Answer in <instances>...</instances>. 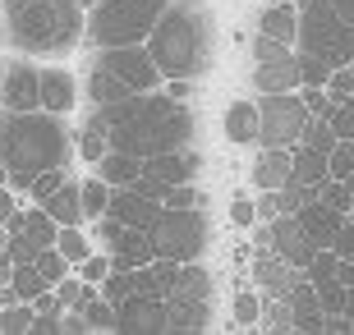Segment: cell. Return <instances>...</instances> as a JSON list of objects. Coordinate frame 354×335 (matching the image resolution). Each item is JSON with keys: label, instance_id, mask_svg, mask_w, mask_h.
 <instances>
[{"label": "cell", "instance_id": "43", "mask_svg": "<svg viewBox=\"0 0 354 335\" xmlns=\"http://www.w3.org/2000/svg\"><path fill=\"white\" fill-rule=\"evenodd\" d=\"M317 289V303H322V312H345V285L336 280V276H331V280H322V285H313Z\"/></svg>", "mask_w": 354, "mask_h": 335}, {"label": "cell", "instance_id": "58", "mask_svg": "<svg viewBox=\"0 0 354 335\" xmlns=\"http://www.w3.org/2000/svg\"><path fill=\"white\" fill-rule=\"evenodd\" d=\"M10 298H14V294H10V289H5V280H0V303H10Z\"/></svg>", "mask_w": 354, "mask_h": 335}, {"label": "cell", "instance_id": "53", "mask_svg": "<svg viewBox=\"0 0 354 335\" xmlns=\"http://www.w3.org/2000/svg\"><path fill=\"white\" fill-rule=\"evenodd\" d=\"M10 211H14V198H10V189H5V184H0V225H5V220H10Z\"/></svg>", "mask_w": 354, "mask_h": 335}, {"label": "cell", "instance_id": "23", "mask_svg": "<svg viewBox=\"0 0 354 335\" xmlns=\"http://www.w3.org/2000/svg\"><path fill=\"white\" fill-rule=\"evenodd\" d=\"M175 280H180V262H171V258H152V262H143V267H133V289H138V294L166 298L175 289Z\"/></svg>", "mask_w": 354, "mask_h": 335}, {"label": "cell", "instance_id": "24", "mask_svg": "<svg viewBox=\"0 0 354 335\" xmlns=\"http://www.w3.org/2000/svg\"><path fill=\"white\" fill-rule=\"evenodd\" d=\"M253 189H281L290 180V147H263V156L249 166Z\"/></svg>", "mask_w": 354, "mask_h": 335}, {"label": "cell", "instance_id": "44", "mask_svg": "<svg viewBox=\"0 0 354 335\" xmlns=\"http://www.w3.org/2000/svg\"><path fill=\"white\" fill-rule=\"evenodd\" d=\"M322 88H327V97H331V102H345V97L354 92V69H350V65L331 69V78L322 83Z\"/></svg>", "mask_w": 354, "mask_h": 335}, {"label": "cell", "instance_id": "61", "mask_svg": "<svg viewBox=\"0 0 354 335\" xmlns=\"http://www.w3.org/2000/svg\"><path fill=\"white\" fill-rule=\"evenodd\" d=\"M345 216H350V220H354V202H350V211H345Z\"/></svg>", "mask_w": 354, "mask_h": 335}, {"label": "cell", "instance_id": "20", "mask_svg": "<svg viewBox=\"0 0 354 335\" xmlns=\"http://www.w3.org/2000/svg\"><path fill=\"white\" fill-rule=\"evenodd\" d=\"M143 170H147V175H157V180H166V184H194V180H198V170H203V156H198V152H184V147H175V152L147 156Z\"/></svg>", "mask_w": 354, "mask_h": 335}, {"label": "cell", "instance_id": "38", "mask_svg": "<svg viewBox=\"0 0 354 335\" xmlns=\"http://www.w3.org/2000/svg\"><path fill=\"white\" fill-rule=\"evenodd\" d=\"M263 308H267V298L263 294H253V289H244V294H235V326H258L263 322Z\"/></svg>", "mask_w": 354, "mask_h": 335}, {"label": "cell", "instance_id": "7", "mask_svg": "<svg viewBox=\"0 0 354 335\" xmlns=\"http://www.w3.org/2000/svg\"><path fill=\"white\" fill-rule=\"evenodd\" d=\"M152 253L171 262H198L207 248V216L203 207H161L152 220Z\"/></svg>", "mask_w": 354, "mask_h": 335}, {"label": "cell", "instance_id": "4", "mask_svg": "<svg viewBox=\"0 0 354 335\" xmlns=\"http://www.w3.org/2000/svg\"><path fill=\"white\" fill-rule=\"evenodd\" d=\"M5 28L19 51H69L83 37L79 0H5Z\"/></svg>", "mask_w": 354, "mask_h": 335}, {"label": "cell", "instance_id": "16", "mask_svg": "<svg viewBox=\"0 0 354 335\" xmlns=\"http://www.w3.org/2000/svg\"><path fill=\"white\" fill-rule=\"evenodd\" d=\"M253 88L258 92H295L299 88V51H276L253 65Z\"/></svg>", "mask_w": 354, "mask_h": 335}, {"label": "cell", "instance_id": "30", "mask_svg": "<svg viewBox=\"0 0 354 335\" xmlns=\"http://www.w3.org/2000/svg\"><path fill=\"white\" fill-rule=\"evenodd\" d=\"M60 317H65V303L55 298V289H41L32 298V335H55L60 331Z\"/></svg>", "mask_w": 354, "mask_h": 335}, {"label": "cell", "instance_id": "22", "mask_svg": "<svg viewBox=\"0 0 354 335\" xmlns=\"http://www.w3.org/2000/svg\"><path fill=\"white\" fill-rule=\"evenodd\" d=\"M37 92H41V111H51V115H69L74 102H79V88H74L69 69H41Z\"/></svg>", "mask_w": 354, "mask_h": 335}, {"label": "cell", "instance_id": "27", "mask_svg": "<svg viewBox=\"0 0 354 335\" xmlns=\"http://www.w3.org/2000/svg\"><path fill=\"white\" fill-rule=\"evenodd\" d=\"M97 175H102L111 189H124V184H133L138 175H143V161L129 152H115V147H106L102 161H97Z\"/></svg>", "mask_w": 354, "mask_h": 335}, {"label": "cell", "instance_id": "34", "mask_svg": "<svg viewBox=\"0 0 354 335\" xmlns=\"http://www.w3.org/2000/svg\"><path fill=\"white\" fill-rule=\"evenodd\" d=\"M32 267H37V276H41L46 285H60V280L69 276V258H65V253H60L55 244H51V248H37Z\"/></svg>", "mask_w": 354, "mask_h": 335}, {"label": "cell", "instance_id": "9", "mask_svg": "<svg viewBox=\"0 0 354 335\" xmlns=\"http://www.w3.org/2000/svg\"><path fill=\"white\" fill-rule=\"evenodd\" d=\"M308 124V106L299 92H263L258 102V142L263 147H295Z\"/></svg>", "mask_w": 354, "mask_h": 335}, {"label": "cell", "instance_id": "8", "mask_svg": "<svg viewBox=\"0 0 354 335\" xmlns=\"http://www.w3.org/2000/svg\"><path fill=\"white\" fill-rule=\"evenodd\" d=\"M207 303H212V280L198 262H184L175 289L166 294V331H207Z\"/></svg>", "mask_w": 354, "mask_h": 335}, {"label": "cell", "instance_id": "2", "mask_svg": "<svg viewBox=\"0 0 354 335\" xmlns=\"http://www.w3.org/2000/svg\"><path fill=\"white\" fill-rule=\"evenodd\" d=\"M69 133L51 111H5L0 115V161L10 170L14 189H28V180L46 166H65Z\"/></svg>", "mask_w": 354, "mask_h": 335}, {"label": "cell", "instance_id": "40", "mask_svg": "<svg viewBox=\"0 0 354 335\" xmlns=\"http://www.w3.org/2000/svg\"><path fill=\"white\" fill-rule=\"evenodd\" d=\"M79 312L88 317V331H115V308H111V303H106L102 294L88 298V303H83Z\"/></svg>", "mask_w": 354, "mask_h": 335}, {"label": "cell", "instance_id": "5", "mask_svg": "<svg viewBox=\"0 0 354 335\" xmlns=\"http://www.w3.org/2000/svg\"><path fill=\"white\" fill-rule=\"evenodd\" d=\"M171 0H97L92 14V41L97 46H138L157 28Z\"/></svg>", "mask_w": 354, "mask_h": 335}, {"label": "cell", "instance_id": "32", "mask_svg": "<svg viewBox=\"0 0 354 335\" xmlns=\"http://www.w3.org/2000/svg\"><path fill=\"white\" fill-rule=\"evenodd\" d=\"M41 289H51V285L37 276V267H32V262H14V271H10V294L24 298V303H32Z\"/></svg>", "mask_w": 354, "mask_h": 335}, {"label": "cell", "instance_id": "11", "mask_svg": "<svg viewBox=\"0 0 354 335\" xmlns=\"http://www.w3.org/2000/svg\"><path fill=\"white\" fill-rule=\"evenodd\" d=\"M97 65L111 69V74H115L129 92H152V88H157V78H161L157 60L147 55L143 41H138V46H106Z\"/></svg>", "mask_w": 354, "mask_h": 335}, {"label": "cell", "instance_id": "47", "mask_svg": "<svg viewBox=\"0 0 354 335\" xmlns=\"http://www.w3.org/2000/svg\"><path fill=\"white\" fill-rule=\"evenodd\" d=\"M79 152H83V161H102L106 138H102L97 129H83V133H79Z\"/></svg>", "mask_w": 354, "mask_h": 335}, {"label": "cell", "instance_id": "63", "mask_svg": "<svg viewBox=\"0 0 354 335\" xmlns=\"http://www.w3.org/2000/svg\"><path fill=\"white\" fill-rule=\"evenodd\" d=\"M350 69H354V55H350Z\"/></svg>", "mask_w": 354, "mask_h": 335}, {"label": "cell", "instance_id": "15", "mask_svg": "<svg viewBox=\"0 0 354 335\" xmlns=\"http://www.w3.org/2000/svg\"><path fill=\"white\" fill-rule=\"evenodd\" d=\"M37 74L41 69L24 65V60L10 65V69H0V102H5V111H41Z\"/></svg>", "mask_w": 354, "mask_h": 335}, {"label": "cell", "instance_id": "51", "mask_svg": "<svg viewBox=\"0 0 354 335\" xmlns=\"http://www.w3.org/2000/svg\"><path fill=\"white\" fill-rule=\"evenodd\" d=\"M276 51H286V46H281V41H272V37H263V32L253 37V60H267V55H276Z\"/></svg>", "mask_w": 354, "mask_h": 335}, {"label": "cell", "instance_id": "41", "mask_svg": "<svg viewBox=\"0 0 354 335\" xmlns=\"http://www.w3.org/2000/svg\"><path fill=\"white\" fill-rule=\"evenodd\" d=\"M350 170H354V138H341L327 152V175H331V180H345Z\"/></svg>", "mask_w": 354, "mask_h": 335}, {"label": "cell", "instance_id": "1", "mask_svg": "<svg viewBox=\"0 0 354 335\" xmlns=\"http://www.w3.org/2000/svg\"><path fill=\"white\" fill-rule=\"evenodd\" d=\"M88 129L102 133L106 147L147 161V156L175 152L194 138V111L175 97H161V92H133V97L97 106Z\"/></svg>", "mask_w": 354, "mask_h": 335}, {"label": "cell", "instance_id": "54", "mask_svg": "<svg viewBox=\"0 0 354 335\" xmlns=\"http://www.w3.org/2000/svg\"><path fill=\"white\" fill-rule=\"evenodd\" d=\"M331 10L341 14L345 23H354V0H331Z\"/></svg>", "mask_w": 354, "mask_h": 335}, {"label": "cell", "instance_id": "37", "mask_svg": "<svg viewBox=\"0 0 354 335\" xmlns=\"http://www.w3.org/2000/svg\"><path fill=\"white\" fill-rule=\"evenodd\" d=\"M79 193H83V216H106V198H111V184L97 175V180H83L79 184Z\"/></svg>", "mask_w": 354, "mask_h": 335}, {"label": "cell", "instance_id": "42", "mask_svg": "<svg viewBox=\"0 0 354 335\" xmlns=\"http://www.w3.org/2000/svg\"><path fill=\"white\" fill-rule=\"evenodd\" d=\"M317 198H322L327 207H336V211H350V202H354V193L345 189V180H331V175L317 184Z\"/></svg>", "mask_w": 354, "mask_h": 335}, {"label": "cell", "instance_id": "3", "mask_svg": "<svg viewBox=\"0 0 354 335\" xmlns=\"http://www.w3.org/2000/svg\"><path fill=\"white\" fill-rule=\"evenodd\" d=\"M147 55L157 60V69L166 78H198L203 69H207V55H212L207 10H203L198 0L166 5V14L157 19V28L147 32Z\"/></svg>", "mask_w": 354, "mask_h": 335}, {"label": "cell", "instance_id": "17", "mask_svg": "<svg viewBox=\"0 0 354 335\" xmlns=\"http://www.w3.org/2000/svg\"><path fill=\"white\" fill-rule=\"evenodd\" d=\"M290 216L299 220V230L313 239V248H331V239H336V230H341L345 211H336V207H327L322 198H308V202L299 207V211H290Z\"/></svg>", "mask_w": 354, "mask_h": 335}, {"label": "cell", "instance_id": "19", "mask_svg": "<svg viewBox=\"0 0 354 335\" xmlns=\"http://www.w3.org/2000/svg\"><path fill=\"white\" fill-rule=\"evenodd\" d=\"M0 230H5V239H10V234H24L28 244L51 248V244H55V230H60V225H55V216L46 211V207H32V211H19V207H14L10 220H5Z\"/></svg>", "mask_w": 354, "mask_h": 335}, {"label": "cell", "instance_id": "46", "mask_svg": "<svg viewBox=\"0 0 354 335\" xmlns=\"http://www.w3.org/2000/svg\"><path fill=\"white\" fill-rule=\"evenodd\" d=\"M106 271H111V258H97V253H88V258L79 262V280L102 285V280H106Z\"/></svg>", "mask_w": 354, "mask_h": 335}, {"label": "cell", "instance_id": "60", "mask_svg": "<svg viewBox=\"0 0 354 335\" xmlns=\"http://www.w3.org/2000/svg\"><path fill=\"white\" fill-rule=\"evenodd\" d=\"M5 180H10V170H5V161H0V184H5Z\"/></svg>", "mask_w": 354, "mask_h": 335}, {"label": "cell", "instance_id": "12", "mask_svg": "<svg viewBox=\"0 0 354 335\" xmlns=\"http://www.w3.org/2000/svg\"><path fill=\"white\" fill-rule=\"evenodd\" d=\"M267 248H272V253H281V258H286L295 271H304L308 262H313V253H317L313 239L299 230V220L290 216V211H276V216L267 220Z\"/></svg>", "mask_w": 354, "mask_h": 335}, {"label": "cell", "instance_id": "35", "mask_svg": "<svg viewBox=\"0 0 354 335\" xmlns=\"http://www.w3.org/2000/svg\"><path fill=\"white\" fill-rule=\"evenodd\" d=\"M55 248H60V253L69 258V267H79V262H83V258L92 253L88 234H83L79 225H60V230H55Z\"/></svg>", "mask_w": 354, "mask_h": 335}, {"label": "cell", "instance_id": "52", "mask_svg": "<svg viewBox=\"0 0 354 335\" xmlns=\"http://www.w3.org/2000/svg\"><path fill=\"white\" fill-rule=\"evenodd\" d=\"M189 78H171V92H166V97H175V102H184V97H189Z\"/></svg>", "mask_w": 354, "mask_h": 335}, {"label": "cell", "instance_id": "55", "mask_svg": "<svg viewBox=\"0 0 354 335\" xmlns=\"http://www.w3.org/2000/svg\"><path fill=\"white\" fill-rule=\"evenodd\" d=\"M10 271H14V258H10V248L0 244V280H10Z\"/></svg>", "mask_w": 354, "mask_h": 335}, {"label": "cell", "instance_id": "33", "mask_svg": "<svg viewBox=\"0 0 354 335\" xmlns=\"http://www.w3.org/2000/svg\"><path fill=\"white\" fill-rule=\"evenodd\" d=\"M24 331H32V303H24V298L0 303V335H24Z\"/></svg>", "mask_w": 354, "mask_h": 335}, {"label": "cell", "instance_id": "59", "mask_svg": "<svg viewBox=\"0 0 354 335\" xmlns=\"http://www.w3.org/2000/svg\"><path fill=\"white\" fill-rule=\"evenodd\" d=\"M345 189H350V193H354V170H350V175H345Z\"/></svg>", "mask_w": 354, "mask_h": 335}, {"label": "cell", "instance_id": "26", "mask_svg": "<svg viewBox=\"0 0 354 335\" xmlns=\"http://www.w3.org/2000/svg\"><path fill=\"white\" fill-rule=\"evenodd\" d=\"M290 180L317 189V184L327 180V152H317L308 142H295V147H290Z\"/></svg>", "mask_w": 354, "mask_h": 335}, {"label": "cell", "instance_id": "13", "mask_svg": "<svg viewBox=\"0 0 354 335\" xmlns=\"http://www.w3.org/2000/svg\"><path fill=\"white\" fill-rule=\"evenodd\" d=\"M115 331H138V335L166 331V298L138 294V289H133V294L115 308Z\"/></svg>", "mask_w": 354, "mask_h": 335}, {"label": "cell", "instance_id": "57", "mask_svg": "<svg viewBox=\"0 0 354 335\" xmlns=\"http://www.w3.org/2000/svg\"><path fill=\"white\" fill-rule=\"evenodd\" d=\"M341 106H345V111H350V119H354V92H350V97H345Z\"/></svg>", "mask_w": 354, "mask_h": 335}, {"label": "cell", "instance_id": "18", "mask_svg": "<svg viewBox=\"0 0 354 335\" xmlns=\"http://www.w3.org/2000/svg\"><path fill=\"white\" fill-rule=\"evenodd\" d=\"M286 303H290V331H322L327 312H322V303H317L313 280H304V271H299V280L290 285Z\"/></svg>", "mask_w": 354, "mask_h": 335}, {"label": "cell", "instance_id": "25", "mask_svg": "<svg viewBox=\"0 0 354 335\" xmlns=\"http://www.w3.org/2000/svg\"><path fill=\"white\" fill-rule=\"evenodd\" d=\"M258 32L263 37H272V41H281V46H290L295 41V32H299V10L295 5H267L263 14H258Z\"/></svg>", "mask_w": 354, "mask_h": 335}, {"label": "cell", "instance_id": "21", "mask_svg": "<svg viewBox=\"0 0 354 335\" xmlns=\"http://www.w3.org/2000/svg\"><path fill=\"white\" fill-rule=\"evenodd\" d=\"M253 280L267 289V298H286L290 285L299 280V271L290 267L281 253H267V248H258V258H253Z\"/></svg>", "mask_w": 354, "mask_h": 335}, {"label": "cell", "instance_id": "50", "mask_svg": "<svg viewBox=\"0 0 354 335\" xmlns=\"http://www.w3.org/2000/svg\"><path fill=\"white\" fill-rule=\"evenodd\" d=\"M60 331L65 335H88V317L79 308H69V317H60Z\"/></svg>", "mask_w": 354, "mask_h": 335}, {"label": "cell", "instance_id": "10", "mask_svg": "<svg viewBox=\"0 0 354 335\" xmlns=\"http://www.w3.org/2000/svg\"><path fill=\"white\" fill-rule=\"evenodd\" d=\"M97 234H102L106 248H111V267H120V271H133V267H143V262L157 258V253H152V234L133 230V225H120L115 216H97Z\"/></svg>", "mask_w": 354, "mask_h": 335}, {"label": "cell", "instance_id": "56", "mask_svg": "<svg viewBox=\"0 0 354 335\" xmlns=\"http://www.w3.org/2000/svg\"><path fill=\"white\" fill-rule=\"evenodd\" d=\"M345 317H354V285H345Z\"/></svg>", "mask_w": 354, "mask_h": 335}, {"label": "cell", "instance_id": "6", "mask_svg": "<svg viewBox=\"0 0 354 335\" xmlns=\"http://www.w3.org/2000/svg\"><path fill=\"white\" fill-rule=\"evenodd\" d=\"M295 41L308 55H322L331 69H341V65H350V55H354V23H345L341 14L331 10V0H304Z\"/></svg>", "mask_w": 354, "mask_h": 335}, {"label": "cell", "instance_id": "31", "mask_svg": "<svg viewBox=\"0 0 354 335\" xmlns=\"http://www.w3.org/2000/svg\"><path fill=\"white\" fill-rule=\"evenodd\" d=\"M88 97H92V106H106V102H120V97H133L124 83H120L111 69H92V78H88Z\"/></svg>", "mask_w": 354, "mask_h": 335}, {"label": "cell", "instance_id": "49", "mask_svg": "<svg viewBox=\"0 0 354 335\" xmlns=\"http://www.w3.org/2000/svg\"><path fill=\"white\" fill-rule=\"evenodd\" d=\"M230 220H235V225H244V230H249L253 220H258V211H253L249 198H235V202H230Z\"/></svg>", "mask_w": 354, "mask_h": 335}, {"label": "cell", "instance_id": "62", "mask_svg": "<svg viewBox=\"0 0 354 335\" xmlns=\"http://www.w3.org/2000/svg\"><path fill=\"white\" fill-rule=\"evenodd\" d=\"M79 5H97V0H79Z\"/></svg>", "mask_w": 354, "mask_h": 335}, {"label": "cell", "instance_id": "39", "mask_svg": "<svg viewBox=\"0 0 354 335\" xmlns=\"http://www.w3.org/2000/svg\"><path fill=\"white\" fill-rule=\"evenodd\" d=\"M327 78H331V65L322 60V55L299 51V88H322Z\"/></svg>", "mask_w": 354, "mask_h": 335}, {"label": "cell", "instance_id": "28", "mask_svg": "<svg viewBox=\"0 0 354 335\" xmlns=\"http://www.w3.org/2000/svg\"><path fill=\"white\" fill-rule=\"evenodd\" d=\"M32 207H46V211L55 216V225H79V220H83V193H79V184H74V180H65L46 202H32Z\"/></svg>", "mask_w": 354, "mask_h": 335}, {"label": "cell", "instance_id": "45", "mask_svg": "<svg viewBox=\"0 0 354 335\" xmlns=\"http://www.w3.org/2000/svg\"><path fill=\"white\" fill-rule=\"evenodd\" d=\"M161 207H203V193L194 184H171V193L161 198Z\"/></svg>", "mask_w": 354, "mask_h": 335}, {"label": "cell", "instance_id": "48", "mask_svg": "<svg viewBox=\"0 0 354 335\" xmlns=\"http://www.w3.org/2000/svg\"><path fill=\"white\" fill-rule=\"evenodd\" d=\"M304 106H308V115H327V111H331L327 88H304Z\"/></svg>", "mask_w": 354, "mask_h": 335}, {"label": "cell", "instance_id": "29", "mask_svg": "<svg viewBox=\"0 0 354 335\" xmlns=\"http://www.w3.org/2000/svg\"><path fill=\"white\" fill-rule=\"evenodd\" d=\"M225 138L230 142H258V102H235L225 111Z\"/></svg>", "mask_w": 354, "mask_h": 335}, {"label": "cell", "instance_id": "14", "mask_svg": "<svg viewBox=\"0 0 354 335\" xmlns=\"http://www.w3.org/2000/svg\"><path fill=\"white\" fill-rule=\"evenodd\" d=\"M106 216H115L120 225H133V230H152V220L161 216V202L157 198H143L133 184H124V189H111Z\"/></svg>", "mask_w": 354, "mask_h": 335}, {"label": "cell", "instance_id": "36", "mask_svg": "<svg viewBox=\"0 0 354 335\" xmlns=\"http://www.w3.org/2000/svg\"><path fill=\"white\" fill-rule=\"evenodd\" d=\"M97 294H102L106 303H111V308H120V303H124V298L133 294V271H120V267H111V271H106V280L97 285Z\"/></svg>", "mask_w": 354, "mask_h": 335}]
</instances>
